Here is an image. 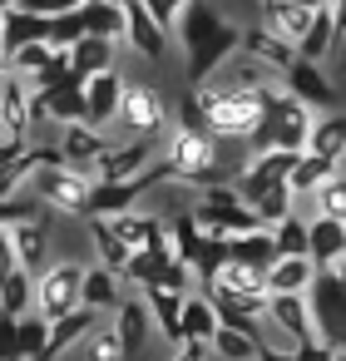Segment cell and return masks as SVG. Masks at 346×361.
<instances>
[{
    "instance_id": "22",
    "label": "cell",
    "mask_w": 346,
    "mask_h": 361,
    "mask_svg": "<svg viewBox=\"0 0 346 361\" xmlns=\"http://www.w3.org/2000/svg\"><path fill=\"white\" fill-rule=\"evenodd\" d=\"M144 292V302H149V312H154V331L168 341V351H178V341H183V292H168V287H139Z\"/></svg>"
},
{
    "instance_id": "29",
    "label": "cell",
    "mask_w": 346,
    "mask_h": 361,
    "mask_svg": "<svg viewBox=\"0 0 346 361\" xmlns=\"http://www.w3.org/2000/svg\"><path fill=\"white\" fill-rule=\"evenodd\" d=\"M341 40H336V20H331V6H321V11H311V25H307V35L297 40V60H326L331 50H336Z\"/></svg>"
},
{
    "instance_id": "1",
    "label": "cell",
    "mask_w": 346,
    "mask_h": 361,
    "mask_svg": "<svg viewBox=\"0 0 346 361\" xmlns=\"http://www.w3.org/2000/svg\"><path fill=\"white\" fill-rule=\"evenodd\" d=\"M178 40H183V70H188V80L193 85H203L218 65H228V55H237V45H242V30L213 6V0H188L183 6V16H178Z\"/></svg>"
},
{
    "instance_id": "26",
    "label": "cell",
    "mask_w": 346,
    "mask_h": 361,
    "mask_svg": "<svg viewBox=\"0 0 346 361\" xmlns=\"http://www.w3.org/2000/svg\"><path fill=\"white\" fill-rule=\"evenodd\" d=\"M307 154H321V159H331V164L346 159V114H341V109H326V114L311 119Z\"/></svg>"
},
{
    "instance_id": "24",
    "label": "cell",
    "mask_w": 346,
    "mask_h": 361,
    "mask_svg": "<svg viewBox=\"0 0 346 361\" xmlns=\"http://www.w3.org/2000/svg\"><path fill=\"white\" fill-rule=\"evenodd\" d=\"M109 228L134 247V252H149L163 233H168V218H159V213H134V208H124V213H114L109 218Z\"/></svg>"
},
{
    "instance_id": "11",
    "label": "cell",
    "mask_w": 346,
    "mask_h": 361,
    "mask_svg": "<svg viewBox=\"0 0 346 361\" xmlns=\"http://www.w3.org/2000/svg\"><path fill=\"white\" fill-rule=\"evenodd\" d=\"M35 85L25 75H6V94H0V139H30L35 129V109H30Z\"/></svg>"
},
{
    "instance_id": "37",
    "label": "cell",
    "mask_w": 346,
    "mask_h": 361,
    "mask_svg": "<svg viewBox=\"0 0 346 361\" xmlns=\"http://www.w3.org/2000/svg\"><path fill=\"white\" fill-rule=\"evenodd\" d=\"M80 20L89 35H109V40H124V11L109 6V0H85L80 6Z\"/></svg>"
},
{
    "instance_id": "16",
    "label": "cell",
    "mask_w": 346,
    "mask_h": 361,
    "mask_svg": "<svg viewBox=\"0 0 346 361\" xmlns=\"http://www.w3.org/2000/svg\"><path fill=\"white\" fill-rule=\"evenodd\" d=\"M307 257L316 267H336L346 257V218H331V213L307 218Z\"/></svg>"
},
{
    "instance_id": "39",
    "label": "cell",
    "mask_w": 346,
    "mask_h": 361,
    "mask_svg": "<svg viewBox=\"0 0 346 361\" xmlns=\"http://www.w3.org/2000/svg\"><path fill=\"white\" fill-rule=\"evenodd\" d=\"M331 169H336L331 159H321V154H307V149H302V154H297V164H292V173H287V183H292V193H297V198H307V193H311Z\"/></svg>"
},
{
    "instance_id": "40",
    "label": "cell",
    "mask_w": 346,
    "mask_h": 361,
    "mask_svg": "<svg viewBox=\"0 0 346 361\" xmlns=\"http://www.w3.org/2000/svg\"><path fill=\"white\" fill-rule=\"evenodd\" d=\"M297 208V193H292V183H277V188H267L257 203H252V213L262 218V228H277L287 213Z\"/></svg>"
},
{
    "instance_id": "25",
    "label": "cell",
    "mask_w": 346,
    "mask_h": 361,
    "mask_svg": "<svg viewBox=\"0 0 346 361\" xmlns=\"http://www.w3.org/2000/svg\"><path fill=\"white\" fill-rule=\"evenodd\" d=\"M124 277L114 272V267H104V262H94V267H85V282H80V302L85 307H94V312H114L119 302H124Z\"/></svg>"
},
{
    "instance_id": "20",
    "label": "cell",
    "mask_w": 346,
    "mask_h": 361,
    "mask_svg": "<svg viewBox=\"0 0 346 361\" xmlns=\"http://www.w3.org/2000/svg\"><path fill=\"white\" fill-rule=\"evenodd\" d=\"M104 312H94V307H75V312H65V317H55L50 322V341H45V361H55V356H70L80 341H85V331L99 322Z\"/></svg>"
},
{
    "instance_id": "42",
    "label": "cell",
    "mask_w": 346,
    "mask_h": 361,
    "mask_svg": "<svg viewBox=\"0 0 346 361\" xmlns=\"http://www.w3.org/2000/svg\"><path fill=\"white\" fill-rule=\"evenodd\" d=\"M50 55H55V45H50V40H35V45H20V50L11 55V70H16V75H35L40 65H50Z\"/></svg>"
},
{
    "instance_id": "12",
    "label": "cell",
    "mask_w": 346,
    "mask_h": 361,
    "mask_svg": "<svg viewBox=\"0 0 346 361\" xmlns=\"http://www.w3.org/2000/svg\"><path fill=\"white\" fill-rule=\"evenodd\" d=\"M50 223H55V213H45V218H20V223H11L16 262H20L25 272H45V267H50V252H55V243H50Z\"/></svg>"
},
{
    "instance_id": "52",
    "label": "cell",
    "mask_w": 346,
    "mask_h": 361,
    "mask_svg": "<svg viewBox=\"0 0 346 361\" xmlns=\"http://www.w3.org/2000/svg\"><path fill=\"white\" fill-rule=\"evenodd\" d=\"M6 6H11V0H0V11H6Z\"/></svg>"
},
{
    "instance_id": "31",
    "label": "cell",
    "mask_w": 346,
    "mask_h": 361,
    "mask_svg": "<svg viewBox=\"0 0 346 361\" xmlns=\"http://www.w3.org/2000/svg\"><path fill=\"white\" fill-rule=\"evenodd\" d=\"M85 223H89V247L99 252V262H104V267H114V272H124V267H129V257H134V247L109 228V218H85Z\"/></svg>"
},
{
    "instance_id": "13",
    "label": "cell",
    "mask_w": 346,
    "mask_h": 361,
    "mask_svg": "<svg viewBox=\"0 0 346 361\" xmlns=\"http://www.w3.org/2000/svg\"><path fill=\"white\" fill-rule=\"evenodd\" d=\"M119 99H124V80L119 70H99L85 80V124L94 129H114L119 119Z\"/></svg>"
},
{
    "instance_id": "45",
    "label": "cell",
    "mask_w": 346,
    "mask_h": 361,
    "mask_svg": "<svg viewBox=\"0 0 346 361\" xmlns=\"http://www.w3.org/2000/svg\"><path fill=\"white\" fill-rule=\"evenodd\" d=\"M20 262H16V243H11V223H0V277L6 272H16Z\"/></svg>"
},
{
    "instance_id": "27",
    "label": "cell",
    "mask_w": 346,
    "mask_h": 361,
    "mask_svg": "<svg viewBox=\"0 0 346 361\" xmlns=\"http://www.w3.org/2000/svg\"><path fill=\"white\" fill-rule=\"evenodd\" d=\"M0 30H6V45H11V55H16L20 45L50 40V16H30V11H20V6H6V11H0Z\"/></svg>"
},
{
    "instance_id": "18",
    "label": "cell",
    "mask_w": 346,
    "mask_h": 361,
    "mask_svg": "<svg viewBox=\"0 0 346 361\" xmlns=\"http://www.w3.org/2000/svg\"><path fill=\"white\" fill-rule=\"evenodd\" d=\"M114 331H119V341H124V356H139V351H144V341L154 336V312H149L144 292H139V297H124V302L114 307Z\"/></svg>"
},
{
    "instance_id": "48",
    "label": "cell",
    "mask_w": 346,
    "mask_h": 361,
    "mask_svg": "<svg viewBox=\"0 0 346 361\" xmlns=\"http://www.w3.org/2000/svg\"><path fill=\"white\" fill-rule=\"evenodd\" d=\"M331 20H336V40H346V0H331Z\"/></svg>"
},
{
    "instance_id": "6",
    "label": "cell",
    "mask_w": 346,
    "mask_h": 361,
    "mask_svg": "<svg viewBox=\"0 0 346 361\" xmlns=\"http://www.w3.org/2000/svg\"><path fill=\"white\" fill-rule=\"evenodd\" d=\"M307 307H311V326L326 341V351L346 356V282L336 277V267H316L307 287Z\"/></svg>"
},
{
    "instance_id": "50",
    "label": "cell",
    "mask_w": 346,
    "mask_h": 361,
    "mask_svg": "<svg viewBox=\"0 0 346 361\" xmlns=\"http://www.w3.org/2000/svg\"><path fill=\"white\" fill-rule=\"evenodd\" d=\"M109 6H119V11H124V6H129V0H109Z\"/></svg>"
},
{
    "instance_id": "33",
    "label": "cell",
    "mask_w": 346,
    "mask_h": 361,
    "mask_svg": "<svg viewBox=\"0 0 346 361\" xmlns=\"http://www.w3.org/2000/svg\"><path fill=\"white\" fill-rule=\"evenodd\" d=\"M297 203H307L311 213H331V218H346V164H336L307 198H297Z\"/></svg>"
},
{
    "instance_id": "8",
    "label": "cell",
    "mask_w": 346,
    "mask_h": 361,
    "mask_svg": "<svg viewBox=\"0 0 346 361\" xmlns=\"http://www.w3.org/2000/svg\"><path fill=\"white\" fill-rule=\"evenodd\" d=\"M114 124L124 129V139H154L168 124V104H163V94L154 85H124V99H119V119Z\"/></svg>"
},
{
    "instance_id": "4",
    "label": "cell",
    "mask_w": 346,
    "mask_h": 361,
    "mask_svg": "<svg viewBox=\"0 0 346 361\" xmlns=\"http://www.w3.org/2000/svg\"><path fill=\"white\" fill-rule=\"evenodd\" d=\"M163 159L173 164V178L178 183H188L193 193L198 188H208V183H223V178H233L223 164H218V134H208V129H173V139L163 144Z\"/></svg>"
},
{
    "instance_id": "32",
    "label": "cell",
    "mask_w": 346,
    "mask_h": 361,
    "mask_svg": "<svg viewBox=\"0 0 346 361\" xmlns=\"http://www.w3.org/2000/svg\"><path fill=\"white\" fill-rule=\"evenodd\" d=\"M228 257H237V262H252V267H272L277 262V243H272V228H252V233H237V238H228Z\"/></svg>"
},
{
    "instance_id": "21",
    "label": "cell",
    "mask_w": 346,
    "mask_h": 361,
    "mask_svg": "<svg viewBox=\"0 0 346 361\" xmlns=\"http://www.w3.org/2000/svg\"><path fill=\"white\" fill-rule=\"evenodd\" d=\"M262 25H267L277 40H287V45L297 50V40H302L307 25H311V6H302V0H262Z\"/></svg>"
},
{
    "instance_id": "10",
    "label": "cell",
    "mask_w": 346,
    "mask_h": 361,
    "mask_svg": "<svg viewBox=\"0 0 346 361\" xmlns=\"http://www.w3.org/2000/svg\"><path fill=\"white\" fill-rule=\"evenodd\" d=\"M168 30L154 20V11L144 6V0H129V6H124V45L134 50V55H144V60H163L168 55Z\"/></svg>"
},
{
    "instance_id": "19",
    "label": "cell",
    "mask_w": 346,
    "mask_h": 361,
    "mask_svg": "<svg viewBox=\"0 0 346 361\" xmlns=\"http://www.w3.org/2000/svg\"><path fill=\"white\" fill-rule=\"evenodd\" d=\"M119 45H124V40H109V35H89V30H85V35L70 45V75L89 80V75H99V70H114Z\"/></svg>"
},
{
    "instance_id": "46",
    "label": "cell",
    "mask_w": 346,
    "mask_h": 361,
    "mask_svg": "<svg viewBox=\"0 0 346 361\" xmlns=\"http://www.w3.org/2000/svg\"><path fill=\"white\" fill-rule=\"evenodd\" d=\"M0 356H16V317L0 312Z\"/></svg>"
},
{
    "instance_id": "34",
    "label": "cell",
    "mask_w": 346,
    "mask_h": 361,
    "mask_svg": "<svg viewBox=\"0 0 346 361\" xmlns=\"http://www.w3.org/2000/svg\"><path fill=\"white\" fill-rule=\"evenodd\" d=\"M0 312H11V317L35 312V272L16 267V272L0 277Z\"/></svg>"
},
{
    "instance_id": "28",
    "label": "cell",
    "mask_w": 346,
    "mask_h": 361,
    "mask_svg": "<svg viewBox=\"0 0 346 361\" xmlns=\"http://www.w3.org/2000/svg\"><path fill=\"white\" fill-rule=\"evenodd\" d=\"M316 277V262L307 252H287L267 267V292H307Z\"/></svg>"
},
{
    "instance_id": "44",
    "label": "cell",
    "mask_w": 346,
    "mask_h": 361,
    "mask_svg": "<svg viewBox=\"0 0 346 361\" xmlns=\"http://www.w3.org/2000/svg\"><path fill=\"white\" fill-rule=\"evenodd\" d=\"M11 6H20L30 16H65V11H80L85 0H11Z\"/></svg>"
},
{
    "instance_id": "47",
    "label": "cell",
    "mask_w": 346,
    "mask_h": 361,
    "mask_svg": "<svg viewBox=\"0 0 346 361\" xmlns=\"http://www.w3.org/2000/svg\"><path fill=\"white\" fill-rule=\"evenodd\" d=\"M25 144H30V139H0V164L20 159V154H25Z\"/></svg>"
},
{
    "instance_id": "35",
    "label": "cell",
    "mask_w": 346,
    "mask_h": 361,
    "mask_svg": "<svg viewBox=\"0 0 346 361\" xmlns=\"http://www.w3.org/2000/svg\"><path fill=\"white\" fill-rule=\"evenodd\" d=\"M178 322H183V336H208V341H213V331L223 326V322H218V307H213L203 292H188V297H183V317H178Z\"/></svg>"
},
{
    "instance_id": "41",
    "label": "cell",
    "mask_w": 346,
    "mask_h": 361,
    "mask_svg": "<svg viewBox=\"0 0 346 361\" xmlns=\"http://www.w3.org/2000/svg\"><path fill=\"white\" fill-rule=\"evenodd\" d=\"M272 243H277V257H287V252H307V218L292 208V213L272 228Z\"/></svg>"
},
{
    "instance_id": "15",
    "label": "cell",
    "mask_w": 346,
    "mask_h": 361,
    "mask_svg": "<svg viewBox=\"0 0 346 361\" xmlns=\"http://www.w3.org/2000/svg\"><path fill=\"white\" fill-rule=\"evenodd\" d=\"M55 134H60V154H65V164H75V169H89V173H94V164L109 154L104 129H94V124H85V119H70V124H60Z\"/></svg>"
},
{
    "instance_id": "51",
    "label": "cell",
    "mask_w": 346,
    "mask_h": 361,
    "mask_svg": "<svg viewBox=\"0 0 346 361\" xmlns=\"http://www.w3.org/2000/svg\"><path fill=\"white\" fill-rule=\"evenodd\" d=\"M0 94H6V75H0Z\"/></svg>"
},
{
    "instance_id": "3",
    "label": "cell",
    "mask_w": 346,
    "mask_h": 361,
    "mask_svg": "<svg viewBox=\"0 0 346 361\" xmlns=\"http://www.w3.org/2000/svg\"><path fill=\"white\" fill-rule=\"evenodd\" d=\"M311 119H316V109L311 104H302L287 85H277L272 94H267V109H262V119H257V129L247 134V149L252 154H262V149H307V134H311Z\"/></svg>"
},
{
    "instance_id": "23",
    "label": "cell",
    "mask_w": 346,
    "mask_h": 361,
    "mask_svg": "<svg viewBox=\"0 0 346 361\" xmlns=\"http://www.w3.org/2000/svg\"><path fill=\"white\" fill-rule=\"evenodd\" d=\"M213 356L218 361H252V356H272L267 346V331L262 326H218L213 331Z\"/></svg>"
},
{
    "instance_id": "9",
    "label": "cell",
    "mask_w": 346,
    "mask_h": 361,
    "mask_svg": "<svg viewBox=\"0 0 346 361\" xmlns=\"http://www.w3.org/2000/svg\"><path fill=\"white\" fill-rule=\"evenodd\" d=\"M30 109H35V124H70V119H85V80L80 75H65L45 90L30 94Z\"/></svg>"
},
{
    "instance_id": "38",
    "label": "cell",
    "mask_w": 346,
    "mask_h": 361,
    "mask_svg": "<svg viewBox=\"0 0 346 361\" xmlns=\"http://www.w3.org/2000/svg\"><path fill=\"white\" fill-rule=\"evenodd\" d=\"M45 341H50V322L40 312H25L16 317V356L30 361V356H45Z\"/></svg>"
},
{
    "instance_id": "30",
    "label": "cell",
    "mask_w": 346,
    "mask_h": 361,
    "mask_svg": "<svg viewBox=\"0 0 346 361\" xmlns=\"http://www.w3.org/2000/svg\"><path fill=\"white\" fill-rule=\"evenodd\" d=\"M237 50H247L252 60L272 65L277 75H287V70H292V60H297V50H292L287 40H277L267 25H262V30H242V45H237Z\"/></svg>"
},
{
    "instance_id": "7",
    "label": "cell",
    "mask_w": 346,
    "mask_h": 361,
    "mask_svg": "<svg viewBox=\"0 0 346 361\" xmlns=\"http://www.w3.org/2000/svg\"><path fill=\"white\" fill-rule=\"evenodd\" d=\"M80 282H85V262H75V257L50 262L45 272H35V312L45 322L75 312L80 307Z\"/></svg>"
},
{
    "instance_id": "43",
    "label": "cell",
    "mask_w": 346,
    "mask_h": 361,
    "mask_svg": "<svg viewBox=\"0 0 346 361\" xmlns=\"http://www.w3.org/2000/svg\"><path fill=\"white\" fill-rule=\"evenodd\" d=\"M85 35V20H80V11H65V16H50V45H60V50H70L75 40Z\"/></svg>"
},
{
    "instance_id": "5",
    "label": "cell",
    "mask_w": 346,
    "mask_h": 361,
    "mask_svg": "<svg viewBox=\"0 0 346 361\" xmlns=\"http://www.w3.org/2000/svg\"><path fill=\"white\" fill-rule=\"evenodd\" d=\"M30 188L40 193V203L60 218H85L89 213V188H94V173L89 169H75V164H40L30 173Z\"/></svg>"
},
{
    "instance_id": "17",
    "label": "cell",
    "mask_w": 346,
    "mask_h": 361,
    "mask_svg": "<svg viewBox=\"0 0 346 361\" xmlns=\"http://www.w3.org/2000/svg\"><path fill=\"white\" fill-rule=\"evenodd\" d=\"M154 164V139H124L109 144V154L94 164V178H134Z\"/></svg>"
},
{
    "instance_id": "49",
    "label": "cell",
    "mask_w": 346,
    "mask_h": 361,
    "mask_svg": "<svg viewBox=\"0 0 346 361\" xmlns=\"http://www.w3.org/2000/svg\"><path fill=\"white\" fill-rule=\"evenodd\" d=\"M0 75H11V45H6V30H0Z\"/></svg>"
},
{
    "instance_id": "36",
    "label": "cell",
    "mask_w": 346,
    "mask_h": 361,
    "mask_svg": "<svg viewBox=\"0 0 346 361\" xmlns=\"http://www.w3.org/2000/svg\"><path fill=\"white\" fill-rule=\"evenodd\" d=\"M70 356H80V361H119V356H124V341H119L114 326H99V322H94V326L85 331V341H80Z\"/></svg>"
},
{
    "instance_id": "2",
    "label": "cell",
    "mask_w": 346,
    "mask_h": 361,
    "mask_svg": "<svg viewBox=\"0 0 346 361\" xmlns=\"http://www.w3.org/2000/svg\"><path fill=\"white\" fill-rule=\"evenodd\" d=\"M277 90V85H272ZM272 90H242V85H198L193 90V99H198V109H203V124H208V134H218V139H247L252 129H257V119H262V109H267V94Z\"/></svg>"
},
{
    "instance_id": "14",
    "label": "cell",
    "mask_w": 346,
    "mask_h": 361,
    "mask_svg": "<svg viewBox=\"0 0 346 361\" xmlns=\"http://www.w3.org/2000/svg\"><path fill=\"white\" fill-rule=\"evenodd\" d=\"M282 85H287L302 104H311L316 114H326V109H331V99H336V80H331L316 60H292V70L282 75Z\"/></svg>"
}]
</instances>
